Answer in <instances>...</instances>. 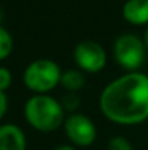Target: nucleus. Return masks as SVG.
Wrapping results in <instances>:
<instances>
[{
    "mask_svg": "<svg viewBox=\"0 0 148 150\" xmlns=\"http://www.w3.org/2000/svg\"><path fill=\"white\" fill-rule=\"evenodd\" d=\"M28 124L41 133H52L65 121V109L61 102L49 95H34L25 103Z\"/></svg>",
    "mask_w": 148,
    "mask_h": 150,
    "instance_id": "2",
    "label": "nucleus"
},
{
    "mask_svg": "<svg viewBox=\"0 0 148 150\" xmlns=\"http://www.w3.org/2000/svg\"><path fill=\"white\" fill-rule=\"evenodd\" d=\"M12 85V73L6 67H0V91L6 92Z\"/></svg>",
    "mask_w": 148,
    "mask_h": 150,
    "instance_id": "13",
    "label": "nucleus"
},
{
    "mask_svg": "<svg viewBox=\"0 0 148 150\" xmlns=\"http://www.w3.org/2000/svg\"><path fill=\"white\" fill-rule=\"evenodd\" d=\"M145 55L147 48L144 40L135 34H122L113 42V57L126 71H140Z\"/></svg>",
    "mask_w": 148,
    "mask_h": 150,
    "instance_id": "4",
    "label": "nucleus"
},
{
    "mask_svg": "<svg viewBox=\"0 0 148 150\" xmlns=\"http://www.w3.org/2000/svg\"><path fill=\"white\" fill-rule=\"evenodd\" d=\"M62 127H64L65 136L73 143V146L89 147L96 142V137H97L96 125L84 114H80V112L70 114L68 117H65Z\"/></svg>",
    "mask_w": 148,
    "mask_h": 150,
    "instance_id": "5",
    "label": "nucleus"
},
{
    "mask_svg": "<svg viewBox=\"0 0 148 150\" xmlns=\"http://www.w3.org/2000/svg\"><path fill=\"white\" fill-rule=\"evenodd\" d=\"M7 106H9V99H7V95L6 92H1L0 91V120L4 117V114L7 112Z\"/></svg>",
    "mask_w": 148,
    "mask_h": 150,
    "instance_id": "14",
    "label": "nucleus"
},
{
    "mask_svg": "<svg viewBox=\"0 0 148 150\" xmlns=\"http://www.w3.org/2000/svg\"><path fill=\"white\" fill-rule=\"evenodd\" d=\"M84 83H86V77L80 69H67L61 73L60 85L67 92H79L80 89H83Z\"/></svg>",
    "mask_w": 148,
    "mask_h": 150,
    "instance_id": "9",
    "label": "nucleus"
},
{
    "mask_svg": "<svg viewBox=\"0 0 148 150\" xmlns=\"http://www.w3.org/2000/svg\"><path fill=\"white\" fill-rule=\"evenodd\" d=\"M0 150H26L25 133L15 124L0 125Z\"/></svg>",
    "mask_w": 148,
    "mask_h": 150,
    "instance_id": "7",
    "label": "nucleus"
},
{
    "mask_svg": "<svg viewBox=\"0 0 148 150\" xmlns=\"http://www.w3.org/2000/svg\"><path fill=\"white\" fill-rule=\"evenodd\" d=\"M80 103H81V100L79 98L77 92H67V93L64 95L62 100H61L62 108H64L65 111H70L71 114L76 112V109L80 106Z\"/></svg>",
    "mask_w": 148,
    "mask_h": 150,
    "instance_id": "11",
    "label": "nucleus"
},
{
    "mask_svg": "<svg viewBox=\"0 0 148 150\" xmlns=\"http://www.w3.org/2000/svg\"><path fill=\"white\" fill-rule=\"evenodd\" d=\"M107 150H134L131 142L122 136L112 137L107 143Z\"/></svg>",
    "mask_w": 148,
    "mask_h": 150,
    "instance_id": "12",
    "label": "nucleus"
},
{
    "mask_svg": "<svg viewBox=\"0 0 148 150\" xmlns=\"http://www.w3.org/2000/svg\"><path fill=\"white\" fill-rule=\"evenodd\" d=\"M62 70L49 58H39L32 61L23 71L25 86L36 95H45L60 85Z\"/></svg>",
    "mask_w": 148,
    "mask_h": 150,
    "instance_id": "3",
    "label": "nucleus"
},
{
    "mask_svg": "<svg viewBox=\"0 0 148 150\" xmlns=\"http://www.w3.org/2000/svg\"><path fill=\"white\" fill-rule=\"evenodd\" d=\"M76 66L86 73H99L106 67L107 55L105 48L96 41H81L79 42L73 51Z\"/></svg>",
    "mask_w": 148,
    "mask_h": 150,
    "instance_id": "6",
    "label": "nucleus"
},
{
    "mask_svg": "<svg viewBox=\"0 0 148 150\" xmlns=\"http://www.w3.org/2000/svg\"><path fill=\"white\" fill-rule=\"evenodd\" d=\"M100 112L118 125L148 121V74L126 71L109 82L99 98Z\"/></svg>",
    "mask_w": 148,
    "mask_h": 150,
    "instance_id": "1",
    "label": "nucleus"
},
{
    "mask_svg": "<svg viewBox=\"0 0 148 150\" xmlns=\"http://www.w3.org/2000/svg\"><path fill=\"white\" fill-rule=\"evenodd\" d=\"M54 150H77L73 144H60L57 147H54Z\"/></svg>",
    "mask_w": 148,
    "mask_h": 150,
    "instance_id": "15",
    "label": "nucleus"
},
{
    "mask_svg": "<svg viewBox=\"0 0 148 150\" xmlns=\"http://www.w3.org/2000/svg\"><path fill=\"white\" fill-rule=\"evenodd\" d=\"M13 50V38L7 29L0 25V60H4L10 55Z\"/></svg>",
    "mask_w": 148,
    "mask_h": 150,
    "instance_id": "10",
    "label": "nucleus"
},
{
    "mask_svg": "<svg viewBox=\"0 0 148 150\" xmlns=\"http://www.w3.org/2000/svg\"><path fill=\"white\" fill-rule=\"evenodd\" d=\"M122 16L131 25H148V0H126Z\"/></svg>",
    "mask_w": 148,
    "mask_h": 150,
    "instance_id": "8",
    "label": "nucleus"
},
{
    "mask_svg": "<svg viewBox=\"0 0 148 150\" xmlns=\"http://www.w3.org/2000/svg\"><path fill=\"white\" fill-rule=\"evenodd\" d=\"M144 44H145V48H147V52H148V25H147V29H145V34H144Z\"/></svg>",
    "mask_w": 148,
    "mask_h": 150,
    "instance_id": "16",
    "label": "nucleus"
}]
</instances>
